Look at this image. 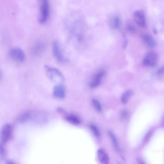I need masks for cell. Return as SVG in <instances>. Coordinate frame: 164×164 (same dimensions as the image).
I'll list each match as a JSON object with an SVG mask.
<instances>
[{"mask_svg":"<svg viewBox=\"0 0 164 164\" xmlns=\"http://www.w3.org/2000/svg\"><path fill=\"white\" fill-rule=\"evenodd\" d=\"M49 0H40L39 22L43 24L46 22L49 18Z\"/></svg>","mask_w":164,"mask_h":164,"instance_id":"7a4b0ae2","label":"cell"},{"mask_svg":"<svg viewBox=\"0 0 164 164\" xmlns=\"http://www.w3.org/2000/svg\"><path fill=\"white\" fill-rule=\"evenodd\" d=\"M53 95L57 98H64L65 96V90L64 86L61 84L56 85L53 88Z\"/></svg>","mask_w":164,"mask_h":164,"instance_id":"ba28073f","label":"cell"},{"mask_svg":"<svg viewBox=\"0 0 164 164\" xmlns=\"http://www.w3.org/2000/svg\"><path fill=\"white\" fill-rule=\"evenodd\" d=\"M144 41L150 48H154L156 45V42L151 36L146 34L143 37Z\"/></svg>","mask_w":164,"mask_h":164,"instance_id":"4fadbf2b","label":"cell"},{"mask_svg":"<svg viewBox=\"0 0 164 164\" xmlns=\"http://www.w3.org/2000/svg\"><path fill=\"white\" fill-rule=\"evenodd\" d=\"M66 120L68 122L75 125H79L81 123V119L78 116L70 115L66 117Z\"/></svg>","mask_w":164,"mask_h":164,"instance_id":"7c38bea8","label":"cell"},{"mask_svg":"<svg viewBox=\"0 0 164 164\" xmlns=\"http://www.w3.org/2000/svg\"><path fill=\"white\" fill-rule=\"evenodd\" d=\"M127 29L130 32H134L136 31V29L133 25H129L127 26Z\"/></svg>","mask_w":164,"mask_h":164,"instance_id":"7402d4cb","label":"cell"},{"mask_svg":"<svg viewBox=\"0 0 164 164\" xmlns=\"http://www.w3.org/2000/svg\"><path fill=\"white\" fill-rule=\"evenodd\" d=\"M158 56L157 53L154 52L149 53L143 59V64L146 67H152L155 66L158 60Z\"/></svg>","mask_w":164,"mask_h":164,"instance_id":"277c9868","label":"cell"},{"mask_svg":"<svg viewBox=\"0 0 164 164\" xmlns=\"http://www.w3.org/2000/svg\"><path fill=\"white\" fill-rule=\"evenodd\" d=\"M44 68L47 75L52 82L61 83L64 81V76L58 69L48 65H45Z\"/></svg>","mask_w":164,"mask_h":164,"instance_id":"6da1fadb","label":"cell"},{"mask_svg":"<svg viewBox=\"0 0 164 164\" xmlns=\"http://www.w3.org/2000/svg\"><path fill=\"white\" fill-rule=\"evenodd\" d=\"M111 21L112 25L114 28L118 29L120 27L121 25V21L119 16H114Z\"/></svg>","mask_w":164,"mask_h":164,"instance_id":"9a60e30c","label":"cell"},{"mask_svg":"<svg viewBox=\"0 0 164 164\" xmlns=\"http://www.w3.org/2000/svg\"><path fill=\"white\" fill-rule=\"evenodd\" d=\"M46 47V45L44 42H38L33 46L32 52L35 56L39 55L44 51Z\"/></svg>","mask_w":164,"mask_h":164,"instance_id":"9c48e42d","label":"cell"},{"mask_svg":"<svg viewBox=\"0 0 164 164\" xmlns=\"http://www.w3.org/2000/svg\"><path fill=\"white\" fill-rule=\"evenodd\" d=\"M108 134L110 138H111L112 142L115 149L119 151L120 150L119 146L116 136L112 132L110 131L108 132Z\"/></svg>","mask_w":164,"mask_h":164,"instance_id":"e0dca14e","label":"cell"},{"mask_svg":"<svg viewBox=\"0 0 164 164\" xmlns=\"http://www.w3.org/2000/svg\"><path fill=\"white\" fill-rule=\"evenodd\" d=\"M90 127L93 134L96 138H99L100 136V133L98 127L94 124L90 125Z\"/></svg>","mask_w":164,"mask_h":164,"instance_id":"d6986e66","label":"cell"},{"mask_svg":"<svg viewBox=\"0 0 164 164\" xmlns=\"http://www.w3.org/2000/svg\"><path fill=\"white\" fill-rule=\"evenodd\" d=\"M30 114L29 112H25L20 115L17 118L18 121L20 123L25 122L29 119Z\"/></svg>","mask_w":164,"mask_h":164,"instance_id":"2e32d148","label":"cell"},{"mask_svg":"<svg viewBox=\"0 0 164 164\" xmlns=\"http://www.w3.org/2000/svg\"><path fill=\"white\" fill-rule=\"evenodd\" d=\"M129 113L127 110H124L120 113V118L122 120H125L128 118Z\"/></svg>","mask_w":164,"mask_h":164,"instance_id":"44dd1931","label":"cell"},{"mask_svg":"<svg viewBox=\"0 0 164 164\" xmlns=\"http://www.w3.org/2000/svg\"><path fill=\"white\" fill-rule=\"evenodd\" d=\"M134 19L138 25L144 28H147V24L144 13L141 10H137L133 14Z\"/></svg>","mask_w":164,"mask_h":164,"instance_id":"3957f363","label":"cell"},{"mask_svg":"<svg viewBox=\"0 0 164 164\" xmlns=\"http://www.w3.org/2000/svg\"><path fill=\"white\" fill-rule=\"evenodd\" d=\"M105 75V72L103 71L99 72L94 76L90 84V86L92 88H95L99 86L101 81L103 77Z\"/></svg>","mask_w":164,"mask_h":164,"instance_id":"30bf717a","label":"cell"},{"mask_svg":"<svg viewBox=\"0 0 164 164\" xmlns=\"http://www.w3.org/2000/svg\"><path fill=\"white\" fill-rule=\"evenodd\" d=\"M6 150L3 146L2 143H0V160H4L6 156Z\"/></svg>","mask_w":164,"mask_h":164,"instance_id":"ffe728a7","label":"cell"},{"mask_svg":"<svg viewBox=\"0 0 164 164\" xmlns=\"http://www.w3.org/2000/svg\"><path fill=\"white\" fill-rule=\"evenodd\" d=\"M153 32L155 33V34H156L157 33V30L156 29H154L153 30Z\"/></svg>","mask_w":164,"mask_h":164,"instance_id":"f1b7e54d","label":"cell"},{"mask_svg":"<svg viewBox=\"0 0 164 164\" xmlns=\"http://www.w3.org/2000/svg\"><path fill=\"white\" fill-rule=\"evenodd\" d=\"M58 111L60 113H64L65 111L64 110H63V109L61 108H58Z\"/></svg>","mask_w":164,"mask_h":164,"instance_id":"4316f807","label":"cell"},{"mask_svg":"<svg viewBox=\"0 0 164 164\" xmlns=\"http://www.w3.org/2000/svg\"><path fill=\"white\" fill-rule=\"evenodd\" d=\"M98 155L99 161L103 164H108L109 162V158L106 152L102 149H99L98 151Z\"/></svg>","mask_w":164,"mask_h":164,"instance_id":"8fae6325","label":"cell"},{"mask_svg":"<svg viewBox=\"0 0 164 164\" xmlns=\"http://www.w3.org/2000/svg\"><path fill=\"white\" fill-rule=\"evenodd\" d=\"M133 94V92L132 90H127L124 93L121 98V101L123 104H126Z\"/></svg>","mask_w":164,"mask_h":164,"instance_id":"5bb4252c","label":"cell"},{"mask_svg":"<svg viewBox=\"0 0 164 164\" xmlns=\"http://www.w3.org/2000/svg\"><path fill=\"white\" fill-rule=\"evenodd\" d=\"M92 105L95 109L97 112H101L102 110V107L101 103L98 100L93 99H92Z\"/></svg>","mask_w":164,"mask_h":164,"instance_id":"ac0fdd59","label":"cell"},{"mask_svg":"<svg viewBox=\"0 0 164 164\" xmlns=\"http://www.w3.org/2000/svg\"><path fill=\"white\" fill-rule=\"evenodd\" d=\"M164 73V68L163 67H162L160 68L157 71V74L159 75H161L162 74H163Z\"/></svg>","mask_w":164,"mask_h":164,"instance_id":"cb8c5ba5","label":"cell"},{"mask_svg":"<svg viewBox=\"0 0 164 164\" xmlns=\"http://www.w3.org/2000/svg\"><path fill=\"white\" fill-rule=\"evenodd\" d=\"M53 51L55 58L60 62H63L65 61V58L62 54L59 45L57 41L53 42Z\"/></svg>","mask_w":164,"mask_h":164,"instance_id":"8992f818","label":"cell"},{"mask_svg":"<svg viewBox=\"0 0 164 164\" xmlns=\"http://www.w3.org/2000/svg\"><path fill=\"white\" fill-rule=\"evenodd\" d=\"M137 162L140 164H144L145 163L144 162L143 160L141 158H138L137 159Z\"/></svg>","mask_w":164,"mask_h":164,"instance_id":"484cf974","label":"cell"},{"mask_svg":"<svg viewBox=\"0 0 164 164\" xmlns=\"http://www.w3.org/2000/svg\"><path fill=\"white\" fill-rule=\"evenodd\" d=\"M127 43H128V41H125V43H124V46H123V48H126L127 45Z\"/></svg>","mask_w":164,"mask_h":164,"instance_id":"83f0119b","label":"cell"},{"mask_svg":"<svg viewBox=\"0 0 164 164\" xmlns=\"http://www.w3.org/2000/svg\"><path fill=\"white\" fill-rule=\"evenodd\" d=\"M12 58L19 62H23L25 59V55L22 49L18 48L13 49L11 51Z\"/></svg>","mask_w":164,"mask_h":164,"instance_id":"52a82bcc","label":"cell"},{"mask_svg":"<svg viewBox=\"0 0 164 164\" xmlns=\"http://www.w3.org/2000/svg\"><path fill=\"white\" fill-rule=\"evenodd\" d=\"M6 163L8 164H15V163L13 161V160H8L6 161Z\"/></svg>","mask_w":164,"mask_h":164,"instance_id":"d4e9b609","label":"cell"},{"mask_svg":"<svg viewBox=\"0 0 164 164\" xmlns=\"http://www.w3.org/2000/svg\"><path fill=\"white\" fill-rule=\"evenodd\" d=\"M12 130V126L9 124L3 127L1 132V139L2 144H5L8 141L11 135Z\"/></svg>","mask_w":164,"mask_h":164,"instance_id":"5b68a950","label":"cell"},{"mask_svg":"<svg viewBox=\"0 0 164 164\" xmlns=\"http://www.w3.org/2000/svg\"><path fill=\"white\" fill-rule=\"evenodd\" d=\"M152 132H149L146 135L144 138V141L145 142H146L148 141L149 139L150 138L151 136Z\"/></svg>","mask_w":164,"mask_h":164,"instance_id":"603a6c76","label":"cell"}]
</instances>
